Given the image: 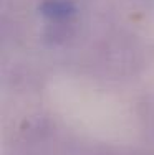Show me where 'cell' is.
Listing matches in <instances>:
<instances>
[{
	"label": "cell",
	"instance_id": "cell-1",
	"mask_svg": "<svg viewBox=\"0 0 154 155\" xmlns=\"http://www.w3.org/2000/svg\"><path fill=\"white\" fill-rule=\"evenodd\" d=\"M40 12L48 20L61 21V20H68L75 15L76 7L71 0H45L40 5Z\"/></svg>",
	"mask_w": 154,
	"mask_h": 155
}]
</instances>
